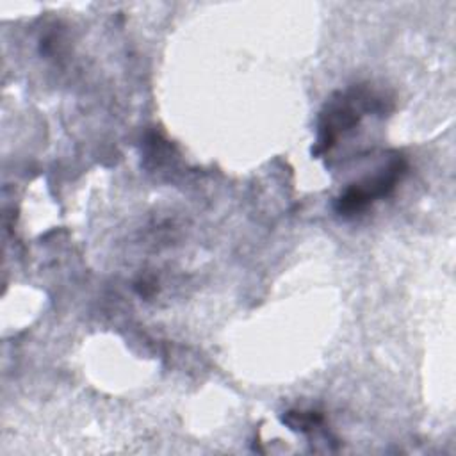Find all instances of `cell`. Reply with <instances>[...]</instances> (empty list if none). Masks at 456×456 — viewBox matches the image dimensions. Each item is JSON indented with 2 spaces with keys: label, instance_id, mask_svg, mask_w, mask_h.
I'll return each instance as SVG.
<instances>
[{
  "label": "cell",
  "instance_id": "6da1fadb",
  "mask_svg": "<svg viewBox=\"0 0 456 456\" xmlns=\"http://www.w3.org/2000/svg\"><path fill=\"white\" fill-rule=\"evenodd\" d=\"M378 102L379 100L365 93L362 87L351 89L347 93H340L331 100H328L321 114L319 135L312 153L319 157L330 151L337 144L338 137L347 130H351L354 125H358L363 112L372 110L374 105H378Z\"/></svg>",
  "mask_w": 456,
  "mask_h": 456
},
{
  "label": "cell",
  "instance_id": "7a4b0ae2",
  "mask_svg": "<svg viewBox=\"0 0 456 456\" xmlns=\"http://www.w3.org/2000/svg\"><path fill=\"white\" fill-rule=\"evenodd\" d=\"M406 171V160L399 155L392 157L385 167H381L376 175L363 178L362 182L351 183L337 200L335 210L337 214L349 217L365 210L372 201L390 194L395 189V183L403 178Z\"/></svg>",
  "mask_w": 456,
  "mask_h": 456
},
{
  "label": "cell",
  "instance_id": "3957f363",
  "mask_svg": "<svg viewBox=\"0 0 456 456\" xmlns=\"http://www.w3.org/2000/svg\"><path fill=\"white\" fill-rule=\"evenodd\" d=\"M281 420L292 429V431H299V433H308L312 431L315 426H319L322 422V415L317 411H287Z\"/></svg>",
  "mask_w": 456,
  "mask_h": 456
}]
</instances>
